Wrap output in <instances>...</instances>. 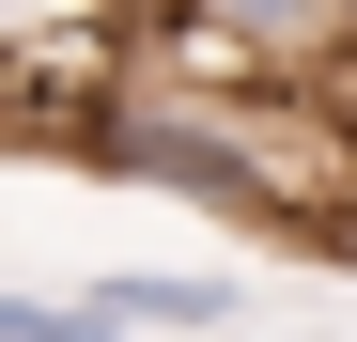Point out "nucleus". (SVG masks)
Segmentation results:
<instances>
[{
	"label": "nucleus",
	"instance_id": "obj_1",
	"mask_svg": "<svg viewBox=\"0 0 357 342\" xmlns=\"http://www.w3.org/2000/svg\"><path fill=\"white\" fill-rule=\"evenodd\" d=\"M31 140L78 156V171H109V187L202 202V218H233V234H326L311 187L264 156V109H233V94H171V78H140V63L109 78V94H78V109H47Z\"/></svg>",
	"mask_w": 357,
	"mask_h": 342
},
{
	"label": "nucleus",
	"instance_id": "obj_2",
	"mask_svg": "<svg viewBox=\"0 0 357 342\" xmlns=\"http://www.w3.org/2000/svg\"><path fill=\"white\" fill-rule=\"evenodd\" d=\"M187 16L233 63H326V47H357V0H187Z\"/></svg>",
	"mask_w": 357,
	"mask_h": 342
},
{
	"label": "nucleus",
	"instance_id": "obj_3",
	"mask_svg": "<svg viewBox=\"0 0 357 342\" xmlns=\"http://www.w3.org/2000/svg\"><path fill=\"white\" fill-rule=\"evenodd\" d=\"M93 311L109 327H187V342H218L233 311H249V280H218V265H125V280H93Z\"/></svg>",
	"mask_w": 357,
	"mask_h": 342
},
{
	"label": "nucleus",
	"instance_id": "obj_4",
	"mask_svg": "<svg viewBox=\"0 0 357 342\" xmlns=\"http://www.w3.org/2000/svg\"><path fill=\"white\" fill-rule=\"evenodd\" d=\"M0 342H125L93 296H0Z\"/></svg>",
	"mask_w": 357,
	"mask_h": 342
}]
</instances>
